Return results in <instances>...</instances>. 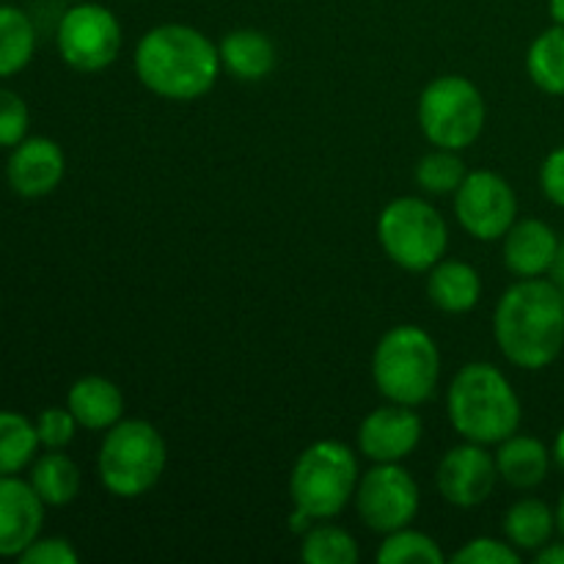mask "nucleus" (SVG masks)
<instances>
[{
	"mask_svg": "<svg viewBox=\"0 0 564 564\" xmlns=\"http://www.w3.org/2000/svg\"><path fill=\"white\" fill-rule=\"evenodd\" d=\"M220 66L213 39L182 22L152 28L135 47L138 80L171 102H193L213 91Z\"/></svg>",
	"mask_w": 564,
	"mask_h": 564,
	"instance_id": "obj_1",
	"label": "nucleus"
},
{
	"mask_svg": "<svg viewBox=\"0 0 564 564\" xmlns=\"http://www.w3.org/2000/svg\"><path fill=\"white\" fill-rule=\"evenodd\" d=\"M494 336L501 356L538 372L551 367L564 347V301L551 281L521 279L499 297Z\"/></svg>",
	"mask_w": 564,
	"mask_h": 564,
	"instance_id": "obj_2",
	"label": "nucleus"
},
{
	"mask_svg": "<svg viewBox=\"0 0 564 564\" xmlns=\"http://www.w3.org/2000/svg\"><path fill=\"white\" fill-rule=\"evenodd\" d=\"M449 422L471 444H501L521 427V400L494 364H466L446 394Z\"/></svg>",
	"mask_w": 564,
	"mask_h": 564,
	"instance_id": "obj_3",
	"label": "nucleus"
},
{
	"mask_svg": "<svg viewBox=\"0 0 564 564\" xmlns=\"http://www.w3.org/2000/svg\"><path fill=\"white\" fill-rule=\"evenodd\" d=\"M372 378L380 394L397 405H422L438 389L441 352L427 330L397 325L378 341Z\"/></svg>",
	"mask_w": 564,
	"mask_h": 564,
	"instance_id": "obj_4",
	"label": "nucleus"
},
{
	"mask_svg": "<svg viewBox=\"0 0 564 564\" xmlns=\"http://www.w3.org/2000/svg\"><path fill=\"white\" fill-rule=\"evenodd\" d=\"M169 463V446L160 430L143 419L113 424L97 457L99 482L119 499H135L160 482Z\"/></svg>",
	"mask_w": 564,
	"mask_h": 564,
	"instance_id": "obj_5",
	"label": "nucleus"
},
{
	"mask_svg": "<svg viewBox=\"0 0 564 564\" xmlns=\"http://www.w3.org/2000/svg\"><path fill=\"white\" fill-rule=\"evenodd\" d=\"M358 463L350 446L339 441H317L301 452L290 477V494L295 510L312 521L336 518L358 488Z\"/></svg>",
	"mask_w": 564,
	"mask_h": 564,
	"instance_id": "obj_6",
	"label": "nucleus"
},
{
	"mask_svg": "<svg viewBox=\"0 0 564 564\" xmlns=\"http://www.w3.org/2000/svg\"><path fill=\"white\" fill-rule=\"evenodd\" d=\"M378 237L386 257L411 273H427L449 246L446 220L433 204L416 196H402L386 204L378 220Z\"/></svg>",
	"mask_w": 564,
	"mask_h": 564,
	"instance_id": "obj_7",
	"label": "nucleus"
},
{
	"mask_svg": "<svg viewBox=\"0 0 564 564\" xmlns=\"http://www.w3.org/2000/svg\"><path fill=\"white\" fill-rule=\"evenodd\" d=\"M485 119L482 91L463 75L435 77L419 97V127L433 147L463 152L482 135Z\"/></svg>",
	"mask_w": 564,
	"mask_h": 564,
	"instance_id": "obj_8",
	"label": "nucleus"
},
{
	"mask_svg": "<svg viewBox=\"0 0 564 564\" xmlns=\"http://www.w3.org/2000/svg\"><path fill=\"white\" fill-rule=\"evenodd\" d=\"M121 22L108 6L77 3L64 11L55 31V44L66 66L75 72H102L121 53Z\"/></svg>",
	"mask_w": 564,
	"mask_h": 564,
	"instance_id": "obj_9",
	"label": "nucleus"
},
{
	"mask_svg": "<svg viewBox=\"0 0 564 564\" xmlns=\"http://www.w3.org/2000/svg\"><path fill=\"white\" fill-rule=\"evenodd\" d=\"M356 510L372 532L391 534L411 527L419 512V485L400 463H375L356 488Z\"/></svg>",
	"mask_w": 564,
	"mask_h": 564,
	"instance_id": "obj_10",
	"label": "nucleus"
},
{
	"mask_svg": "<svg viewBox=\"0 0 564 564\" xmlns=\"http://www.w3.org/2000/svg\"><path fill=\"white\" fill-rule=\"evenodd\" d=\"M455 215L474 240H501L516 224V191L494 171H474L455 191Z\"/></svg>",
	"mask_w": 564,
	"mask_h": 564,
	"instance_id": "obj_11",
	"label": "nucleus"
},
{
	"mask_svg": "<svg viewBox=\"0 0 564 564\" xmlns=\"http://www.w3.org/2000/svg\"><path fill=\"white\" fill-rule=\"evenodd\" d=\"M496 479H499L496 457L488 455L482 444H471V441L446 452L435 471L438 494L460 510L485 505L494 494Z\"/></svg>",
	"mask_w": 564,
	"mask_h": 564,
	"instance_id": "obj_12",
	"label": "nucleus"
},
{
	"mask_svg": "<svg viewBox=\"0 0 564 564\" xmlns=\"http://www.w3.org/2000/svg\"><path fill=\"white\" fill-rule=\"evenodd\" d=\"M422 441V419L411 405L378 408L358 427V449L372 463H402Z\"/></svg>",
	"mask_w": 564,
	"mask_h": 564,
	"instance_id": "obj_13",
	"label": "nucleus"
},
{
	"mask_svg": "<svg viewBox=\"0 0 564 564\" xmlns=\"http://www.w3.org/2000/svg\"><path fill=\"white\" fill-rule=\"evenodd\" d=\"M64 149L44 135H31L17 143L6 163L9 187L22 198H44L64 182Z\"/></svg>",
	"mask_w": 564,
	"mask_h": 564,
	"instance_id": "obj_14",
	"label": "nucleus"
},
{
	"mask_svg": "<svg viewBox=\"0 0 564 564\" xmlns=\"http://www.w3.org/2000/svg\"><path fill=\"white\" fill-rule=\"evenodd\" d=\"M44 501L20 474L0 477V560H20L22 551L42 538Z\"/></svg>",
	"mask_w": 564,
	"mask_h": 564,
	"instance_id": "obj_15",
	"label": "nucleus"
},
{
	"mask_svg": "<svg viewBox=\"0 0 564 564\" xmlns=\"http://www.w3.org/2000/svg\"><path fill=\"white\" fill-rule=\"evenodd\" d=\"M560 237L545 220H516L505 235V264L518 279H540L560 253Z\"/></svg>",
	"mask_w": 564,
	"mask_h": 564,
	"instance_id": "obj_16",
	"label": "nucleus"
},
{
	"mask_svg": "<svg viewBox=\"0 0 564 564\" xmlns=\"http://www.w3.org/2000/svg\"><path fill=\"white\" fill-rule=\"evenodd\" d=\"M66 408H69L80 427L99 433V430H110L113 424L121 422V416H124V394H121L113 380L86 375V378L72 383L69 394H66Z\"/></svg>",
	"mask_w": 564,
	"mask_h": 564,
	"instance_id": "obj_17",
	"label": "nucleus"
},
{
	"mask_svg": "<svg viewBox=\"0 0 564 564\" xmlns=\"http://www.w3.org/2000/svg\"><path fill=\"white\" fill-rule=\"evenodd\" d=\"M427 273V297L441 312L466 314L479 303L482 279H479V273L468 262L441 259Z\"/></svg>",
	"mask_w": 564,
	"mask_h": 564,
	"instance_id": "obj_18",
	"label": "nucleus"
},
{
	"mask_svg": "<svg viewBox=\"0 0 564 564\" xmlns=\"http://www.w3.org/2000/svg\"><path fill=\"white\" fill-rule=\"evenodd\" d=\"M220 64L231 77L246 83H257L275 69V44L268 33L240 28L226 33L220 42Z\"/></svg>",
	"mask_w": 564,
	"mask_h": 564,
	"instance_id": "obj_19",
	"label": "nucleus"
},
{
	"mask_svg": "<svg viewBox=\"0 0 564 564\" xmlns=\"http://www.w3.org/2000/svg\"><path fill=\"white\" fill-rule=\"evenodd\" d=\"M494 457L499 477L512 488H538L549 477L551 452L543 441L532 438V435H510L501 441Z\"/></svg>",
	"mask_w": 564,
	"mask_h": 564,
	"instance_id": "obj_20",
	"label": "nucleus"
},
{
	"mask_svg": "<svg viewBox=\"0 0 564 564\" xmlns=\"http://www.w3.org/2000/svg\"><path fill=\"white\" fill-rule=\"evenodd\" d=\"M28 482L47 507H66L80 494L83 477L77 463L64 455V449H47V455H36L31 463Z\"/></svg>",
	"mask_w": 564,
	"mask_h": 564,
	"instance_id": "obj_21",
	"label": "nucleus"
},
{
	"mask_svg": "<svg viewBox=\"0 0 564 564\" xmlns=\"http://www.w3.org/2000/svg\"><path fill=\"white\" fill-rule=\"evenodd\" d=\"M501 529H505L510 545H516L518 551H534L538 554L554 538L556 512L545 501L523 499L507 510Z\"/></svg>",
	"mask_w": 564,
	"mask_h": 564,
	"instance_id": "obj_22",
	"label": "nucleus"
},
{
	"mask_svg": "<svg viewBox=\"0 0 564 564\" xmlns=\"http://www.w3.org/2000/svg\"><path fill=\"white\" fill-rule=\"evenodd\" d=\"M36 53V28L20 6L0 3V77H14Z\"/></svg>",
	"mask_w": 564,
	"mask_h": 564,
	"instance_id": "obj_23",
	"label": "nucleus"
},
{
	"mask_svg": "<svg viewBox=\"0 0 564 564\" xmlns=\"http://www.w3.org/2000/svg\"><path fill=\"white\" fill-rule=\"evenodd\" d=\"M36 424L17 411H0V477L31 468L39 452Z\"/></svg>",
	"mask_w": 564,
	"mask_h": 564,
	"instance_id": "obj_24",
	"label": "nucleus"
},
{
	"mask_svg": "<svg viewBox=\"0 0 564 564\" xmlns=\"http://www.w3.org/2000/svg\"><path fill=\"white\" fill-rule=\"evenodd\" d=\"M527 69L534 86L545 94L564 97V25L540 33L527 55Z\"/></svg>",
	"mask_w": 564,
	"mask_h": 564,
	"instance_id": "obj_25",
	"label": "nucleus"
},
{
	"mask_svg": "<svg viewBox=\"0 0 564 564\" xmlns=\"http://www.w3.org/2000/svg\"><path fill=\"white\" fill-rule=\"evenodd\" d=\"M301 560L308 564H356L361 560V551L350 532L323 523L303 532Z\"/></svg>",
	"mask_w": 564,
	"mask_h": 564,
	"instance_id": "obj_26",
	"label": "nucleus"
},
{
	"mask_svg": "<svg viewBox=\"0 0 564 564\" xmlns=\"http://www.w3.org/2000/svg\"><path fill=\"white\" fill-rule=\"evenodd\" d=\"M466 176V163H463V158L455 149L435 147L416 165L419 187L430 193V196H449V193H455L463 185Z\"/></svg>",
	"mask_w": 564,
	"mask_h": 564,
	"instance_id": "obj_27",
	"label": "nucleus"
},
{
	"mask_svg": "<svg viewBox=\"0 0 564 564\" xmlns=\"http://www.w3.org/2000/svg\"><path fill=\"white\" fill-rule=\"evenodd\" d=\"M380 564H444L446 556L430 534L405 527L386 534L378 551Z\"/></svg>",
	"mask_w": 564,
	"mask_h": 564,
	"instance_id": "obj_28",
	"label": "nucleus"
},
{
	"mask_svg": "<svg viewBox=\"0 0 564 564\" xmlns=\"http://www.w3.org/2000/svg\"><path fill=\"white\" fill-rule=\"evenodd\" d=\"M28 127H31V110L25 99L0 86V147L14 149L17 143L25 141Z\"/></svg>",
	"mask_w": 564,
	"mask_h": 564,
	"instance_id": "obj_29",
	"label": "nucleus"
},
{
	"mask_svg": "<svg viewBox=\"0 0 564 564\" xmlns=\"http://www.w3.org/2000/svg\"><path fill=\"white\" fill-rule=\"evenodd\" d=\"M33 424H36L39 444L44 449H66L75 441L77 427H80L69 408H44Z\"/></svg>",
	"mask_w": 564,
	"mask_h": 564,
	"instance_id": "obj_30",
	"label": "nucleus"
},
{
	"mask_svg": "<svg viewBox=\"0 0 564 564\" xmlns=\"http://www.w3.org/2000/svg\"><path fill=\"white\" fill-rule=\"evenodd\" d=\"M455 564H518L521 562V551L510 543H501L494 538H477L468 545H463L455 556Z\"/></svg>",
	"mask_w": 564,
	"mask_h": 564,
	"instance_id": "obj_31",
	"label": "nucleus"
},
{
	"mask_svg": "<svg viewBox=\"0 0 564 564\" xmlns=\"http://www.w3.org/2000/svg\"><path fill=\"white\" fill-rule=\"evenodd\" d=\"M77 551L66 538H36L20 554L22 564H77Z\"/></svg>",
	"mask_w": 564,
	"mask_h": 564,
	"instance_id": "obj_32",
	"label": "nucleus"
},
{
	"mask_svg": "<svg viewBox=\"0 0 564 564\" xmlns=\"http://www.w3.org/2000/svg\"><path fill=\"white\" fill-rule=\"evenodd\" d=\"M540 187L551 204L564 209V147L554 149L540 169Z\"/></svg>",
	"mask_w": 564,
	"mask_h": 564,
	"instance_id": "obj_33",
	"label": "nucleus"
},
{
	"mask_svg": "<svg viewBox=\"0 0 564 564\" xmlns=\"http://www.w3.org/2000/svg\"><path fill=\"white\" fill-rule=\"evenodd\" d=\"M538 564H564V543H549L538 551Z\"/></svg>",
	"mask_w": 564,
	"mask_h": 564,
	"instance_id": "obj_34",
	"label": "nucleus"
},
{
	"mask_svg": "<svg viewBox=\"0 0 564 564\" xmlns=\"http://www.w3.org/2000/svg\"><path fill=\"white\" fill-rule=\"evenodd\" d=\"M549 273H551V284L560 290V295L564 301V240L560 242V253H556V259H554V264H551Z\"/></svg>",
	"mask_w": 564,
	"mask_h": 564,
	"instance_id": "obj_35",
	"label": "nucleus"
},
{
	"mask_svg": "<svg viewBox=\"0 0 564 564\" xmlns=\"http://www.w3.org/2000/svg\"><path fill=\"white\" fill-rule=\"evenodd\" d=\"M549 11L556 25H564V0H549Z\"/></svg>",
	"mask_w": 564,
	"mask_h": 564,
	"instance_id": "obj_36",
	"label": "nucleus"
},
{
	"mask_svg": "<svg viewBox=\"0 0 564 564\" xmlns=\"http://www.w3.org/2000/svg\"><path fill=\"white\" fill-rule=\"evenodd\" d=\"M554 457H556V463H560V466L564 468V427H562L560 438H556V444H554Z\"/></svg>",
	"mask_w": 564,
	"mask_h": 564,
	"instance_id": "obj_37",
	"label": "nucleus"
},
{
	"mask_svg": "<svg viewBox=\"0 0 564 564\" xmlns=\"http://www.w3.org/2000/svg\"><path fill=\"white\" fill-rule=\"evenodd\" d=\"M556 529H560L562 538H564V494L560 499V507H556Z\"/></svg>",
	"mask_w": 564,
	"mask_h": 564,
	"instance_id": "obj_38",
	"label": "nucleus"
}]
</instances>
